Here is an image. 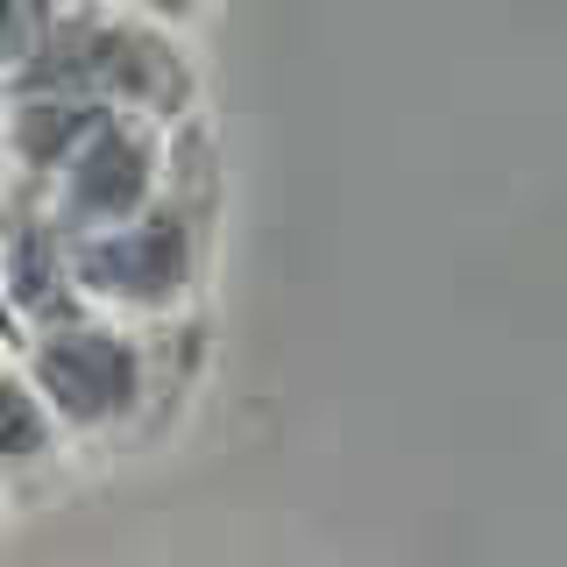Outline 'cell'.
<instances>
[{
  "label": "cell",
  "instance_id": "ba28073f",
  "mask_svg": "<svg viewBox=\"0 0 567 567\" xmlns=\"http://www.w3.org/2000/svg\"><path fill=\"white\" fill-rule=\"evenodd\" d=\"M14 327V312H8V298H0V333H8Z\"/></svg>",
  "mask_w": 567,
  "mask_h": 567
},
{
  "label": "cell",
  "instance_id": "3957f363",
  "mask_svg": "<svg viewBox=\"0 0 567 567\" xmlns=\"http://www.w3.org/2000/svg\"><path fill=\"white\" fill-rule=\"evenodd\" d=\"M150 185H156V150L135 128H121V121H100V128L64 156L71 220H93V227L135 220V213L150 206Z\"/></svg>",
  "mask_w": 567,
  "mask_h": 567
},
{
  "label": "cell",
  "instance_id": "5b68a950",
  "mask_svg": "<svg viewBox=\"0 0 567 567\" xmlns=\"http://www.w3.org/2000/svg\"><path fill=\"white\" fill-rule=\"evenodd\" d=\"M8 298L22 312H58L64 306V256L50 227H22L8 241Z\"/></svg>",
  "mask_w": 567,
  "mask_h": 567
},
{
  "label": "cell",
  "instance_id": "52a82bcc",
  "mask_svg": "<svg viewBox=\"0 0 567 567\" xmlns=\"http://www.w3.org/2000/svg\"><path fill=\"white\" fill-rule=\"evenodd\" d=\"M43 29H50V8H43V0H0V71L22 64L29 50L43 43Z\"/></svg>",
  "mask_w": 567,
  "mask_h": 567
},
{
  "label": "cell",
  "instance_id": "7a4b0ae2",
  "mask_svg": "<svg viewBox=\"0 0 567 567\" xmlns=\"http://www.w3.org/2000/svg\"><path fill=\"white\" fill-rule=\"evenodd\" d=\"M192 270V235L177 213H150V220H114L93 227L71 248V277L100 298H128V306H164L185 291Z\"/></svg>",
  "mask_w": 567,
  "mask_h": 567
},
{
  "label": "cell",
  "instance_id": "277c9868",
  "mask_svg": "<svg viewBox=\"0 0 567 567\" xmlns=\"http://www.w3.org/2000/svg\"><path fill=\"white\" fill-rule=\"evenodd\" d=\"M106 121V106L100 100H79V93H64V100H29L22 114H14V142H22V156L35 171H50V164H64L71 150H79L85 135H93Z\"/></svg>",
  "mask_w": 567,
  "mask_h": 567
},
{
  "label": "cell",
  "instance_id": "6da1fadb",
  "mask_svg": "<svg viewBox=\"0 0 567 567\" xmlns=\"http://www.w3.org/2000/svg\"><path fill=\"white\" fill-rule=\"evenodd\" d=\"M35 390L71 425H106L142 398V354H135V341L100 333V327L43 333L35 341Z\"/></svg>",
  "mask_w": 567,
  "mask_h": 567
},
{
  "label": "cell",
  "instance_id": "8992f818",
  "mask_svg": "<svg viewBox=\"0 0 567 567\" xmlns=\"http://www.w3.org/2000/svg\"><path fill=\"white\" fill-rule=\"evenodd\" d=\"M50 447V404L22 377H0V461H35Z\"/></svg>",
  "mask_w": 567,
  "mask_h": 567
}]
</instances>
